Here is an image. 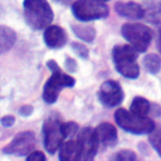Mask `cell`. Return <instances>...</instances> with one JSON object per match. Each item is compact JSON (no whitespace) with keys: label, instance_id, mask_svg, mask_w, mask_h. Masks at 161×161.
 Masks as SVG:
<instances>
[{"label":"cell","instance_id":"obj_1","mask_svg":"<svg viewBox=\"0 0 161 161\" xmlns=\"http://www.w3.org/2000/svg\"><path fill=\"white\" fill-rule=\"evenodd\" d=\"M24 18L26 24L34 29H45L53 20V10L47 0H24Z\"/></svg>","mask_w":161,"mask_h":161},{"label":"cell","instance_id":"obj_2","mask_svg":"<svg viewBox=\"0 0 161 161\" xmlns=\"http://www.w3.org/2000/svg\"><path fill=\"white\" fill-rule=\"evenodd\" d=\"M116 123L125 131L135 135H146L153 131L155 122L147 116H140L125 108H118L114 112Z\"/></svg>","mask_w":161,"mask_h":161},{"label":"cell","instance_id":"obj_3","mask_svg":"<svg viewBox=\"0 0 161 161\" xmlns=\"http://www.w3.org/2000/svg\"><path fill=\"white\" fill-rule=\"evenodd\" d=\"M48 68L52 70V77L47 80L43 88V99L44 102L52 104L57 101L59 92L63 87H73L75 80L73 77L62 72L59 65L54 60H49L47 63Z\"/></svg>","mask_w":161,"mask_h":161},{"label":"cell","instance_id":"obj_4","mask_svg":"<svg viewBox=\"0 0 161 161\" xmlns=\"http://www.w3.org/2000/svg\"><path fill=\"white\" fill-rule=\"evenodd\" d=\"M113 63L118 73H121L126 78L135 79L140 74L138 64L136 63L137 53L136 49L130 45H117L112 52Z\"/></svg>","mask_w":161,"mask_h":161},{"label":"cell","instance_id":"obj_5","mask_svg":"<svg viewBox=\"0 0 161 161\" xmlns=\"http://www.w3.org/2000/svg\"><path fill=\"white\" fill-rule=\"evenodd\" d=\"M123 38L136 49V52L143 53L148 48L152 40V30L143 24L126 23L121 28Z\"/></svg>","mask_w":161,"mask_h":161},{"label":"cell","instance_id":"obj_6","mask_svg":"<svg viewBox=\"0 0 161 161\" xmlns=\"http://www.w3.org/2000/svg\"><path fill=\"white\" fill-rule=\"evenodd\" d=\"M72 13L80 21H91L106 18L109 10L102 0H75L72 5Z\"/></svg>","mask_w":161,"mask_h":161},{"label":"cell","instance_id":"obj_7","mask_svg":"<svg viewBox=\"0 0 161 161\" xmlns=\"http://www.w3.org/2000/svg\"><path fill=\"white\" fill-rule=\"evenodd\" d=\"M64 135L62 131V121L50 116L43 125V143L49 153H54L64 141Z\"/></svg>","mask_w":161,"mask_h":161},{"label":"cell","instance_id":"obj_8","mask_svg":"<svg viewBox=\"0 0 161 161\" xmlns=\"http://www.w3.org/2000/svg\"><path fill=\"white\" fill-rule=\"evenodd\" d=\"M35 136L30 131L18 133L11 142L4 147V153L16 155V156H28L35 147Z\"/></svg>","mask_w":161,"mask_h":161},{"label":"cell","instance_id":"obj_9","mask_svg":"<svg viewBox=\"0 0 161 161\" xmlns=\"http://www.w3.org/2000/svg\"><path fill=\"white\" fill-rule=\"evenodd\" d=\"M78 142H79L80 152H82L80 160H86V161L93 160V157L96 156L97 148H98V143H99L96 130L91 127L83 128L78 133Z\"/></svg>","mask_w":161,"mask_h":161},{"label":"cell","instance_id":"obj_10","mask_svg":"<svg viewBox=\"0 0 161 161\" xmlns=\"http://www.w3.org/2000/svg\"><path fill=\"white\" fill-rule=\"evenodd\" d=\"M98 98L103 106L116 107L123 99V91L116 80H106L99 88Z\"/></svg>","mask_w":161,"mask_h":161},{"label":"cell","instance_id":"obj_11","mask_svg":"<svg viewBox=\"0 0 161 161\" xmlns=\"http://www.w3.org/2000/svg\"><path fill=\"white\" fill-rule=\"evenodd\" d=\"M44 43L53 49L62 48L67 42L65 31L58 25H48L44 31Z\"/></svg>","mask_w":161,"mask_h":161},{"label":"cell","instance_id":"obj_12","mask_svg":"<svg viewBox=\"0 0 161 161\" xmlns=\"http://www.w3.org/2000/svg\"><path fill=\"white\" fill-rule=\"evenodd\" d=\"M96 133L99 143L106 147H111L117 143V131L114 126L108 122H103L98 125L96 128Z\"/></svg>","mask_w":161,"mask_h":161},{"label":"cell","instance_id":"obj_13","mask_svg":"<svg viewBox=\"0 0 161 161\" xmlns=\"http://www.w3.org/2000/svg\"><path fill=\"white\" fill-rule=\"evenodd\" d=\"M114 9L118 15L127 19H141L145 15V10L142 9V6L133 1H128V3L118 1L116 3Z\"/></svg>","mask_w":161,"mask_h":161},{"label":"cell","instance_id":"obj_14","mask_svg":"<svg viewBox=\"0 0 161 161\" xmlns=\"http://www.w3.org/2000/svg\"><path fill=\"white\" fill-rule=\"evenodd\" d=\"M59 158L62 161H77L80 160L82 152H80V146L77 140H68L64 141L60 147H59Z\"/></svg>","mask_w":161,"mask_h":161},{"label":"cell","instance_id":"obj_15","mask_svg":"<svg viewBox=\"0 0 161 161\" xmlns=\"http://www.w3.org/2000/svg\"><path fill=\"white\" fill-rule=\"evenodd\" d=\"M15 31L9 26L0 25V54L11 49V47L15 44Z\"/></svg>","mask_w":161,"mask_h":161},{"label":"cell","instance_id":"obj_16","mask_svg":"<svg viewBox=\"0 0 161 161\" xmlns=\"http://www.w3.org/2000/svg\"><path fill=\"white\" fill-rule=\"evenodd\" d=\"M73 33L82 40L86 42H93L96 36V29L92 25H83V24H72Z\"/></svg>","mask_w":161,"mask_h":161},{"label":"cell","instance_id":"obj_17","mask_svg":"<svg viewBox=\"0 0 161 161\" xmlns=\"http://www.w3.org/2000/svg\"><path fill=\"white\" fill-rule=\"evenodd\" d=\"M150 108H151V103L146 98L136 97V98H133V101L131 103L130 111L136 114H140V116H147L150 113Z\"/></svg>","mask_w":161,"mask_h":161},{"label":"cell","instance_id":"obj_18","mask_svg":"<svg viewBox=\"0 0 161 161\" xmlns=\"http://www.w3.org/2000/svg\"><path fill=\"white\" fill-rule=\"evenodd\" d=\"M143 65L148 73L156 74L161 69V60H160L158 55H156V54H147L143 58Z\"/></svg>","mask_w":161,"mask_h":161},{"label":"cell","instance_id":"obj_19","mask_svg":"<svg viewBox=\"0 0 161 161\" xmlns=\"http://www.w3.org/2000/svg\"><path fill=\"white\" fill-rule=\"evenodd\" d=\"M143 18H146L147 21L153 23V24L158 23L160 19H161V1H158V3H156L153 5H151V6H148L145 10Z\"/></svg>","mask_w":161,"mask_h":161},{"label":"cell","instance_id":"obj_20","mask_svg":"<svg viewBox=\"0 0 161 161\" xmlns=\"http://www.w3.org/2000/svg\"><path fill=\"white\" fill-rule=\"evenodd\" d=\"M150 142L152 147L157 151V153L161 156V128H153V131L150 133Z\"/></svg>","mask_w":161,"mask_h":161},{"label":"cell","instance_id":"obj_21","mask_svg":"<svg viewBox=\"0 0 161 161\" xmlns=\"http://www.w3.org/2000/svg\"><path fill=\"white\" fill-rule=\"evenodd\" d=\"M111 160H116V161H133L136 160V153L132 152L131 150H121L117 153H114Z\"/></svg>","mask_w":161,"mask_h":161},{"label":"cell","instance_id":"obj_22","mask_svg":"<svg viewBox=\"0 0 161 161\" xmlns=\"http://www.w3.org/2000/svg\"><path fill=\"white\" fill-rule=\"evenodd\" d=\"M62 131L64 137H72L73 135H75L78 132V125L74 122H62Z\"/></svg>","mask_w":161,"mask_h":161},{"label":"cell","instance_id":"obj_23","mask_svg":"<svg viewBox=\"0 0 161 161\" xmlns=\"http://www.w3.org/2000/svg\"><path fill=\"white\" fill-rule=\"evenodd\" d=\"M72 48L74 49V52L80 57V58H88V49L86 48V45L80 44V43H73Z\"/></svg>","mask_w":161,"mask_h":161},{"label":"cell","instance_id":"obj_24","mask_svg":"<svg viewBox=\"0 0 161 161\" xmlns=\"http://www.w3.org/2000/svg\"><path fill=\"white\" fill-rule=\"evenodd\" d=\"M28 161H44L45 160V155L42 151H31L28 156H26Z\"/></svg>","mask_w":161,"mask_h":161},{"label":"cell","instance_id":"obj_25","mask_svg":"<svg viewBox=\"0 0 161 161\" xmlns=\"http://www.w3.org/2000/svg\"><path fill=\"white\" fill-rule=\"evenodd\" d=\"M15 123V118L13 116H5L1 118V125L5 126V127H10Z\"/></svg>","mask_w":161,"mask_h":161},{"label":"cell","instance_id":"obj_26","mask_svg":"<svg viewBox=\"0 0 161 161\" xmlns=\"http://www.w3.org/2000/svg\"><path fill=\"white\" fill-rule=\"evenodd\" d=\"M65 68H67L68 70H70V72H74V70L77 69V64H75V62H74L73 59L67 58V60H65Z\"/></svg>","mask_w":161,"mask_h":161},{"label":"cell","instance_id":"obj_27","mask_svg":"<svg viewBox=\"0 0 161 161\" xmlns=\"http://www.w3.org/2000/svg\"><path fill=\"white\" fill-rule=\"evenodd\" d=\"M19 113L21 116H29V114L33 113V107L31 106H23V107H20Z\"/></svg>","mask_w":161,"mask_h":161},{"label":"cell","instance_id":"obj_28","mask_svg":"<svg viewBox=\"0 0 161 161\" xmlns=\"http://www.w3.org/2000/svg\"><path fill=\"white\" fill-rule=\"evenodd\" d=\"M157 48L160 50V54H161V25L158 28V40H157Z\"/></svg>","mask_w":161,"mask_h":161},{"label":"cell","instance_id":"obj_29","mask_svg":"<svg viewBox=\"0 0 161 161\" xmlns=\"http://www.w3.org/2000/svg\"><path fill=\"white\" fill-rule=\"evenodd\" d=\"M58 3H62V4H67L68 1H70V0H57Z\"/></svg>","mask_w":161,"mask_h":161},{"label":"cell","instance_id":"obj_30","mask_svg":"<svg viewBox=\"0 0 161 161\" xmlns=\"http://www.w3.org/2000/svg\"><path fill=\"white\" fill-rule=\"evenodd\" d=\"M102 1H107V0H102Z\"/></svg>","mask_w":161,"mask_h":161}]
</instances>
